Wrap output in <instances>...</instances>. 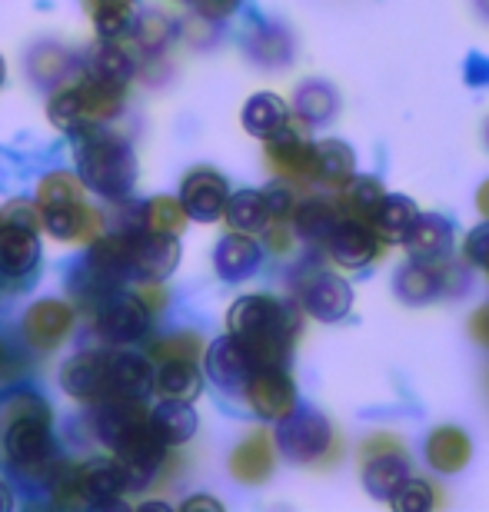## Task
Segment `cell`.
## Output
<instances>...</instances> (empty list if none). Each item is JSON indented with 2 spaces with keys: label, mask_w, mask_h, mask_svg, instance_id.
Masks as SVG:
<instances>
[{
  "label": "cell",
  "mask_w": 489,
  "mask_h": 512,
  "mask_svg": "<svg viewBox=\"0 0 489 512\" xmlns=\"http://www.w3.org/2000/svg\"><path fill=\"white\" fill-rule=\"evenodd\" d=\"M140 217V230L147 233H170V237H180L183 227H187V210H183L180 200L173 197H154L147 200L144 207L137 210Z\"/></svg>",
  "instance_id": "obj_34"
},
{
  "label": "cell",
  "mask_w": 489,
  "mask_h": 512,
  "mask_svg": "<svg viewBox=\"0 0 489 512\" xmlns=\"http://www.w3.org/2000/svg\"><path fill=\"white\" fill-rule=\"evenodd\" d=\"M150 429H154V436L163 446H183L197 433V413H193L190 403L167 399V403L150 413Z\"/></svg>",
  "instance_id": "obj_26"
},
{
  "label": "cell",
  "mask_w": 489,
  "mask_h": 512,
  "mask_svg": "<svg viewBox=\"0 0 489 512\" xmlns=\"http://www.w3.org/2000/svg\"><path fill=\"white\" fill-rule=\"evenodd\" d=\"M486 147H489V124H486Z\"/></svg>",
  "instance_id": "obj_58"
},
{
  "label": "cell",
  "mask_w": 489,
  "mask_h": 512,
  "mask_svg": "<svg viewBox=\"0 0 489 512\" xmlns=\"http://www.w3.org/2000/svg\"><path fill=\"white\" fill-rule=\"evenodd\" d=\"M4 74H7V67H4V57H0V84H4Z\"/></svg>",
  "instance_id": "obj_57"
},
{
  "label": "cell",
  "mask_w": 489,
  "mask_h": 512,
  "mask_svg": "<svg viewBox=\"0 0 489 512\" xmlns=\"http://www.w3.org/2000/svg\"><path fill=\"white\" fill-rule=\"evenodd\" d=\"M476 4H480V10L489 17V0H476Z\"/></svg>",
  "instance_id": "obj_56"
},
{
  "label": "cell",
  "mask_w": 489,
  "mask_h": 512,
  "mask_svg": "<svg viewBox=\"0 0 489 512\" xmlns=\"http://www.w3.org/2000/svg\"><path fill=\"white\" fill-rule=\"evenodd\" d=\"M426 459L440 473H460V469L473 459V443L460 426H436L430 439H426Z\"/></svg>",
  "instance_id": "obj_22"
},
{
  "label": "cell",
  "mask_w": 489,
  "mask_h": 512,
  "mask_svg": "<svg viewBox=\"0 0 489 512\" xmlns=\"http://www.w3.org/2000/svg\"><path fill=\"white\" fill-rule=\"evenodd\" d=\"M307 127V120L290 117L287 124H280L263 140V157H267L270 170L290 183L317 180V173H313V140Z\"/></svg>",
  "instance_id": "obj_4"
},
{
  "label": "cell",
  "mask_w": 489,
  "mask_h": 512,
  "mask_svg": "<svg viewBox=\"0 0 489 512\" xmlns=\"http://www.w3.org/2000/svg\"><path fill=\"white\" fill-rule=\"evenodd\" d=\"M107 366H110L107 350L74 353L64 366H60V386H64V393L70 399L94 406L107 396Z\"/></svg>",
  "instance_id": "obj_9"
},
{
  "label": "cell",
  "mask_w": 489,
  "mask_h": 512,
  "mask_svg": "<svg viewBox=\"0 0 489 512\" xmlns=\"http://www.w3.org/2000/svg\"><path fill=\"white\" fill-rule=\"evenodd\" d=\"M280 453L293 463H317V459L333 453V426L317 409H293L280 419L277 433Z\"/></svg>",
  "instance_id": "obj_5"
},
{
  "label": "cell",
  "mask_w": 489,
  "mask_h": 512,
  "mask_svg": "<svg viewBox=\"0 0 489 512\" xmlns=\"http://www.w3.org/2000/svg\"><path fill=\"white\" fill-rule=\"evenodd\" d=\"M250 54L260 60L263 67H287L293 57V40L283 27H260L250 37Z\"/></svg>",
  "instance_id": "obj_39"
},
{
  "label": "cell",
  "mask_w": 489,
  "mask_h": 512,
  "mask_svg": "<svg viewBox=\"0 0 489 512\" xmlns=\"http://www.w3.org/2000/svg\"><path fill=\"white\" fill-rule=\"evenodd\" d=\"M80 200H87L84 180H77L74 173H67V170L47 173V177L37 183V210L67 207V203H80Z\"/></svg>",
  "instance_id": "obj_38"
},
{
  "label": "cell",
  "mask_w": 489,
  "mask_h": 512,
  "mask_svg": "<svg viewBox=\"0 0 489 512\" xmlns=\"http://www.w3.org/2000/svg\"><path fill=\"white\" fill-rule=\"evenodd\" d=\"M260 233H263V243L270 247V253H277V256H287L293 250V240H297V230H293L290 220H270Z\"/></svg>",
  "instance_id": "obj_45"
},
{
  "label": "cell",
  "mask_w": 489,
  "mask_h": 512,
  "mask_svg": "<svg viewBox=\"0 0 489 512\" xmlns=\"http://www.w3.org/2000/svg\"><path fill=\"white\" fill-rule=\"evenodd\" d=\"M450 240H453V227L446 223L443 217H420L416 213V220L410 223V230H406V250H410L416 260H440L450 250Z\"/></svg>",
  "instance_id": "obj_25"
},
{
  "label": "cell",
  "mask_w": 489,
  "mask_h": 512,
  "mask_svg": "<svg viewBox=\"0 0 489 512\" xmlns=\"http://www.w3.org/2000/svg\"><path fill=\"white\" fill-rule=\"evenodd\" d=\"M154 389L163 399L193 403L203 389V376L193 360H167V363H160V370L154 373Z\"/></svg>",
  "instance_id": "obj_27"
},
{
  "label": "cell",
  "mask_w": 489,
  "mask_h": 512,
  "mask_svg": "<svg viewBox=\"0 0 489 512\" xmlns=\"http://www.w3.org/2000/svg\"><path fill=\"white\" fill-rule=\"evenodd\" d=\"M386 197L383 183L373 177H346L340 183V193H336V207H340L343 220H356V223H370L373 210L380 207V200Z\"/></svg>",
  "instance_id": "obj_24"
},
{
  "label": "cell",
  "mask_w": 489,
  "mask_h": 512,
  "mask_svg": "<svg viewBox=\"0 0 489 512\" xmlns=\"http://www.w3.org/2000/svg\"><path fill=\"white\" fill-rule=\"evenodd\" d=\"M80 110H84L87 127H100L107 120H114L120 110H124V94L127 84H107V80L97 77H84L80 84H74Z\"/></svg>",
  "instance_id": "obj_20"
},
{
  "label": "cell",
  "mask_w": 489,
  "mask_h": 512,
  "mask_svg": "<svg viewBox=\"0 0 489 512\" xmlns=\"http://www.w3.org/2000/svg\"><path fill=\"white\" fill-rule=\"evenodd\" d=\"M150 389H154V366H150V356L110 353L107 396H114V399H147Z\"/></svg>",
  "instance_id": "obj_17"
},
{
  "label": "cell",
  "mask_w": 489,
  "mask_h": 512,
  "mask_svg": "<svg viewBox=\"0 0 489 512\" xmlns=\"http://www.w3.org/2000/svg\"><path fill=\"white\" fill-rule=\"evenodd\" d=\"M273 466H277V449H273L270 433H263V429L240 439L230 453V476L243 486H260L263 479H270Z\"/></svg>",
  "instance_id": "obj_16"
},
{
  "label": "cell",
  "mask_w": 489,
  "mask_h": 512,
  "mask_svg": "<svg viewBox=\"0 0 489 512\" xmlns=\"http://www.w3.org/2000/svg\"><path fill=\"white\" fill-rule=\"evenodd\" d=\"M77 323V310L67 300H57V296H47V300H37L20 320V330H24V343L34 350L37 356H47L64 346V340L74 333Z\"/></svg>",
  "instance_id": "obj_7"
},
{
  "label": "cell",
  "mask_w": 489,
  "mask_h": 512,
  "mask_svg": "<svg viewBox=\"0 0 489 512\" xmlns=\"http://www.w3.org/2000/svg\"><path fill=\"white\" fill-rule=\"evenodd\" d=\"M413 220H416L413 200H406V197H383L380 207L373 210L370 227H373V233L380 240H403Z\"/></svg>",
  "instance_id": "obj_35"
},
{
  "label": "cell",
  "mask_w": 489,
  "mask_h": 512,
  "mask_svg": "<svg viewBox=\"0 0 489 512\" xmlns=\"http://www.w3.org/2000/svg\"><path fill=\"white\" fill-rule=\"evenodd\" d=\"M287 120H290V107L283 104L277 94H257L243 107V127H247L253 137H267V133H273L280 124H287Z\"/></svg>",
  "instance_id": "obj_36"
},
{
  "label": "cell",
  "mask_w": 489,
  "mask_h": 512,
  "mask_svg": "<svg viewBox=\"0 0 489 512\" xmlns=\"http://www.w3.org/2000/svg\"><path fill=\"white\" fill-rule=\"evenodd\" d=\"M127 34H134L137 47L144 50V54H160V50L173 40V20L157 14V10H150V14L134 17V24H130Z\"/></svg>",
  "instance_id": "obj_41"
},
{
  "label": "cell",
  "mask_w": 489,
  "mask_h": 512,
  "mask_svg": "<svg viewBox=\"0 0 489 512\" xmlns=\"http://www.w3.org/2000/svg\"><path fill=\"white\" fill-rule=\"evenodd\" d=\"M180 263V247L177 237L170 233H147V230H134L130 237V276H140V280H163L177 270Z\"/></svg>",
  "instance_id": "obj_12"
},
{
  "label": "cell",
  "mask_w": 489,
  "mask_h": 512,
  "mask_svg": "<svg viewBox=\"0 0 489 512\" xmlns=\"http://www.w3.org/2000/svg\"><path fill=\"white\" fill-rule=\"evenodd\" d=\"M297 296H300L303 310H307L313 320H323V323H333V320H340V316H346L353 300L346 280L326 270H310L303 276L297 283Z\"/></svg>",
  "instance_id": "obj_10"
},
{
  "label": "cell",
  "mask_w": 489,
  "mask_h": 512,
  "mask_svg": "<svg viewBox=\"0 0 489 512\" xmlns=\"http://www.w3.org/2000/svg\"><path fill=\"white\" fill-rule=\"evenodd\" d=\"M94 326L107 343L130 346L150 333V310L134 293H107L94 303Z\"/></svg>",
  "instance_id": "obj_6"
},
{
  "label": "cell",
  "mask_w": 489,
  "mask_h": 512,
  "mask_svg": "<svg viewBox=\"0 0 489 512\" xmlns=\"http://www.w3.org/2000/svg\"><path fill=\"white\" fill-rule=\"evenodd\" d=\"M290 220H293V230H297V237H303L307 243H326V240H330V233L340 227L343 213L330 200L310 197V200H303V203L293 207Z\"/></svg>",
  "instance_id": "obj_23"
},
{
  "label": "cell",
  "mask_w": 489,
  "mask_h": 512,
  "mask_svg": "<svg viewBox=\"0 0 489 512\" xmlns=\"http://www.w3.org/2000/svg\"><path fill=\"white\" fill-rule=\"evenodd\" d=\"M74 137H77L74 160L84 187L100 193L104 200H127L137 183L134 147L120 133L104 130V124L80 130Z\"/></svg>",
  "instance_id": "obj_3"
},
{
  "label": "cell",
  "mask_w": 489,
  "mask_h": 512,
  "mask_svg": "<svg viewBox=\"0 0 489 512\" xmlns=\"http://www.w3.org/2000/svg\"><path fill=\"white\" fill-rule=\"evenodd\" d=\"M77 489L80 499L90 506H120L124 493H130V476L120 466V459H90V463L77 466Z\"/></svg>",
  "instance_id": "obj_11"
},
{
  "label": "cell",
  "mask_w": 489,
  "mask_h": 512,
  "mask_svg": "<svg viewBox=\"0 0 489 512\" xmlns=\"http://www.w3.org/2000/svg\"><path fill=\"white\" fill-rule=\"evenodd\" d=\"M134 296L147 306L150 313H160V310H167V306H170V296H167V290L160 286V280H140V286L134 290Z\"/></svg>",
  "instance_id": "obj_48"
},
{
  "label": "cell",
  "mask_w": 489,
  "mask_h": 512,
  "mask_svg": "<svg viewBox=\"0 0 489 512\" xmlns=\"http://www.w3.org/2000/svg\"><path fill=\"white\" fill-rule=\"evenodd\" d=\"M383 453H403V443H400L396 436H390V433H376V436L366 439L363 449H360V456H363V459L383 456Z\"/></svg>",
  "instance_id": "obj_52"
},
{
  "label": "cell",
  "mask_w": 489,
  "mask_h": 512,
  "mask_svg": "<svg viewBox=\"0 0 489 512\" xmlns=\"http://www.w3.org/2000/svg\"><path fill=\"white\" fill-rule=\"evenodd\" d=\"M203 360H207V376L220 389H227V393H243V386H247L250 373L257 370V363H253L250 350L243 346L237 336H220L217 343L210 346V350H203Z\"/></svg>",
  "instance_id": "obj_14"
},
{
  "label": "cell",
  "mask_w": 489,
  "mask_h": 512,
  "mask_svg": "<svg viewBox=\"0 0 489 512\" xmlns=\"http://www.w3.org/2000/svg\"><path fill=\"white\" fill-rule=\"evenodd\" d=\"M203 350H207V346H203V336L183 330V333H170V336H160V340H154V343H150L147 356H150V360H157V363H167V360H193V363H197L203 356Z\"/></svg>",
  "instance_id": "obj_40"
},
{
  "label": "cell",
  "mask_w": 489,
  "mask_h": 512,
  "mask_svg": "<svg viewBox=\"0 0 489 512\" xmlns=\"http://www.w3.org/2000/svg\"><path fill=\"white\" fill-rule=\"evenodd\" d=\"M486 273H489V266H486Z\"/></svg>",
  "instance_id": "obj_59"
},
{
  "label": "cell",
  "mask_w": 489,
  "mask_h": 512,
  "mask_svg": "<svg viewBox=\"0 0 489 512\" xmlns=\"http://www.w3.org/2000/svg\"><path fill=\"white\" fill-rule=\"evenodd\" d=\"M476 210H480L483 217L489 220V180L480 187V193H476Z\"/></svg>",
  "instance_id": "obj_55"
},
{
  "label": "cell",
  "mask_w": 489,
  "mask_h": 512,
  "mask_svg": "<svg viewBox=\"0 0 489 512\" xmlns=\"http://www.w3.org/2000/svg\"><path fill=\"white\" fill-rule=\"evenodd\" d=\"M134 57L127 54L117 40H104L100 47L90 50V60H87V77H97V80H107V84H127L134 77Z\"/></svg>",
  "instance_id": "obj_32"
},
{
  "label": "cell",
  "mask_w": 489,
  "mask_h": 512,
  "mask_svg": "<svg viewBox=\"0 0 489 512\" xmlns=\"http://www.w3.org/2000/svg\"><path fill=\"white\" fill-rule=\"evenodd\" d=\"M243 0H193V7H197L200 17L207 20H227L240 10Z\"/></svg>",
  "instance_id": "obj_49"
},
{
  "label": "cell",
  "mask_w": 489,
  "mask_h": 512,
  "mask_svg": "<svg viewBox=\"0 0 489 512\" xmlns=\"http://www.w3.org/2000/svg\"><path fill=\"white\" fill-rule=\"evenodd\" d=\"M20 373H24V363H20V356L14 353V346L7 340H0V383H14L20 380Z\"/></svg>",
  "instance_id": "obj_51"
},
{
  "label": "cell",
  "mask_w": 489,
  "mask_h": 512,
  "mask_svg": "<svg viewBox=\"0 0 489 512\" xmlns=\"http://www.w3.org/2000/svg\"><path fill=\"white\" fill-rule=\"evenodd\" d=\"M356 157L343 140H323L313 143V173L326 187H340L346 177H353Z\"/></svg>",
  "instance_id": "obj_31"
},
{
  "label": "cell",
  "mask_w": 489,
  "mask_h": 512,
  "mask_svg": "<svg viewBox=\"0 0 489 512\" xmlns=\"http://www.w3.org/2000/svg\"><path fill=\"white\" fill-rule=\"evenodd\" d=\"M466 260L470 263H480V266H489V223L480 230H473L470 237H466Z\"/></svg>",
  "instance_id": "obj_50"
},
{
  "label": "cell",
  "mask_w": 489,
  "mask_h": 512,
  "mask_svg": "<svg viewBox=\"0 0 489 512\" xmlns=\"http://www.w3.org/2000/svg\"><path fill=\"white\" fill-rule=\"evenodd\" d=\"M223 217H227L230 230H237V233H260L270 223L267 203H263V193L257 190H240V193H233V197H227Z\"/></svg>",
  "instance_id": "obj_33"
},
{
  "label": "cell",
  "mask_w": 489,
  "mask_h": 512,
  "mask_svg": "<svg viewBox=\"0 0 489 512\" xmlns=\"http://www.w3.org/2000/svg\"><path fill=\"white\" fill-rule=\"evenodd\" d=\"M40 227L54 240L84 243V247H90V243L100 237V230H104V220H100V213L90 207L87 200H80V203H67V207L40 210Z\"/></svg>",
  "instance_id": "obj_15"
},
{
  "label": "cell",
  "mask_w": 489,
  "mask_h": 512,
  "mask_svg": "<svg viewBox=\"0 0 489 512\" xmlns=\"http://www.w3.org/2000/svg\"><path fill=\"white\" fill-rule=\"evenodd\" d=\"M70 67H74V57H70V50L54 47V44L37 47L34 57H30V74H34L40 84H47V87L64 84V77L70 74Z\"/></svg>",
  "instance_id": "obj_42"
},
{
  "label": "cell",
  "mask_w": 489,
  "mask_h": 512,
  "mask_svg": "<svg viewBox=\"0 0 489 512\" xmlns=\"http://www.w3.org/2000/svg\"><path fill=\"white\" fill-rule=\"evenodd\" d=\"M137 4L140 0H84V10L94 20L100 40H117L134 24Z\"/></svg>",
  "instance_id": "obj_29"
},
{
  "label": "cell",
  "mask_w": 489,
  "mask_h": 512,
  "mask_svg": "<svg viewBox=\"0 0 489 512\" xmlns=\"http://www.w3.org/2000/svg\"><path fill=\"white\" fill-rule=\"evenodd\" d=\"M263 203H267L270 220H290L293 207H297V197H293L290 187H270L263 190Z\"/></svg>",
  "instance_id": "obj_47"
},
{
  "label": "cell",
  "mask_w": 489,
  "mask_h": 512,
  "mask_svg": "<svg viewBox=\"0 0 489 512\" xmlns=\"http://www.w3.org/2000/svg\"><path fill=\"white\" fill-rule=\"evenodd\" d=\"M40 263V240L37 230L14 227V223H0V276L20 280L30 276Z\"/></svg>",
  "instance_id": "obj_18"
},
{
  "label": "cell",
  "mask_w": 489,
  "mask_h": 512,
  "mask_svg": "<svg viewBox=\"0 0 489 512\" xmlns=\"http://www.w3.org/2000/svg\"><path fill=\"white\" fill-rule=\"evenodd\" d=\"M227 197H230L227 180H223L217 170H207V167L187 173L180 183L183 210H187L190 220H200V223H213L217 217H223Z\"/></svg>",
  "instance_id": "obj_13"
},
{
  "label": "cell",
  "mask_w": 489,
  "mask_h": 512,
  "mask_svg": "<svg viewBox=\"0 0 489 512\" xmlns=\"http://www.w3.org/2000/svg\"><path fill=\"white\" fill-rule=\"evenodd\" d=\"M227 326L257 366H283L300 336V310L277 296H243L230 306Z\"/></svg>",
  "instance_id": "obj_2"
},
{
  "label": "cell",
  "mask_w": 489,
  "mask_h": 512,
  "mask_svg": "<svg viewBox=\"0 0 489 512\" xmlns=\"http://www.w3.org/2000/svg\"><path fill=\"white\" fill-rule=\"evenodd\" d=\"M180 509H187V512H193V509L220 512L223 506H220V499H213V496H190V499H183V506H180Z\"/></svg>",
  "instance_id": "obj_54"
},
{
  "label": "cell",
  "mask_w": 489,
  "mask_h": 512,
  "mask_svg": "<svg viewBox=\"0 0 489 512\" xmlns=\"http://www.w3.org/2000/svg\"><path fill=\"white\" fill-rule=\"evenodd\" d=\"M393 506L403 509V512H426V509L433 506V486L423 483V479L406 476V483L396 489Z\"/></svg>",
  "instance_id": "obj_44"
},
{
  "label": "cell",
  "mask_w": 489,
  "mask_h": 512,
  "mask_svg": "<svg viewBox=\"0 0 489 512\" xmlns=\"http://www.w3.org/2000/svg\"><path fill=\"white\" fill-rule=\"evenodd\" d=\"M333 260L343 266H366L380 256V237L373 233L370 223H356V220H340V227L330 233L326 240Z\"/></svg>",
  "instance_id": "obj_19"
},
{
  "label": "cell",
  "mask_w": 489,
  "mask_h": 512,
  "mask_svg": "<svg viewBox=\"0 0 489 512\" xmlns=\"http://www.w3.org/2000/svg\"><path fill=\"white\" fill-rule=\"evenodd\" d=\"M50 406L34 389H20L0 403V433H4L7 463L24 479H47L57 463V446L50 436Z\"/></svg>",
  "instance_id": "obj_1"
},
{
  "label": "cell",
  "mask_w": 489,
  "mask_h": 512,
  "mask_svg": "<svg viewBox=\"0 0 489 512\" xmlns=\"http://www.w3.org/2000/svg\"><path fill=\"white\" fill-rule=\"evenodd\" d=\"M406 476H410V466H406L403 453H383L363 459V483L376 499H393L396 489L406 483Z\"/></svg>",
  "instance_id": "obj_28"
},
{
  "label": "cell",
  "mask_w": 489,
  "mask_h": 512,
  "mask_svg": "<svg viewBox=\"0 0 489 512\" xmlns=\"http://www.w3.org/2000/svg\"><path fill=\"white\" fill-rule=\"evenodd\" d=\"M293 107H297L300 120H307V124H326V120L336 114V107H340V97H336V90L330 84H323V80H307V84L297 90Z\"/></svg>",
  "instance_id": "obj_37"
},
{
  "label": "cell",
  "mask_w": 489,
  "mask_h": 512,
  "mask_svg": "<svg viewBox=\"0 0 489 512\" xmlns=\"http://www.w3.org/2000/svg\"><path fill=\"white\" fill-rule=\"evenodd\" d=\"M470 336L483 346V350H489V303L470 316Z\"/></svg>",
  "instance_id": "obj_53"
},
{
  "label": "cell",
  "mask_w": 489,
  "mask_h": 512,
  "mask_svg": "<svg viewBox=\"0 0 489 512\" xmlns=\"http://www.w3.org/2000/svg\"><path fill=\"white\" fill-rule=\"evenodd\" d=\"M213 266H217V273L230 283L247 280V276L257 273V266H260L257 240H250V233H237V230L227 233V237L217 243Z\"/></svg>",
  "instance_id": "obj_21"
},
{
  "label": "cell",
  "mask_w": 489,
  "mask_h": 512,
  "mask_svg": "<svg viewBox=\"0 0 489 512\" xmlns=\"http://www.w3.org/2000/svg\"><path fill=\"white\" fill-rule=\"evenodd\" d=\"M396 293H400L406 303H430V300H436V296H443L440 263H433V260L410 263L406 270H400Z\"/></svg>",
  "instance_id": "obj_30"
},
{
  "label": "cell",
  "mask_w": 489,
  "mask_h": 512,
  "mask_svg": "<svg viewBox=\"0 0 489 512\" xmlns=\"http://www.w3.org/2000/svg\"><path fill=\"white\" fill-rule=\"evenodd\" d=\"M243 396L253 406V413L270 419V423H280L283 416L297 409V389L283 373V366H257L243 386Z\"/></svg>",
  "instance_id": "obj_8"
},
{
  "label": "cell",
  "mask_w": 489,
  "mask_h": 512,
  "mask_svg": "<svg viewBox=\"0 0 489 512\" xmlns=\"http://www.w3.org/2000/svg\"><path fill=\"white\" fill-rule=\"evenodd\" d=\"M47 114H50V124L60 127V130H67V133L87 130L84 110H80V100H77V90L74 87L57 90L54 100H50V107H47Z\"/></svg>",
  "instance_id": "obj_43"
},
{
  "label": "cell",
  "mask_w": 489,
  "mask_h": 512,
  "mask_svg": "<svg viewBox=\"0 0 489 512\" xmlns=\"http://www.w3.org/2000/svg\"><path fill=\"white\" fill-rule=\"evenodd\" d=\"M0 223H14V227L37 230L40 227V210H37V203H30V200H10L4 207V213H0Z\"/></svg>",
  "instance_id": "obj_46"
}]
</instances>
